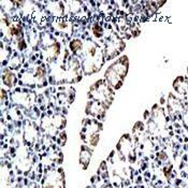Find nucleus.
<instances>
[{
	"instance_id": "1",
	"label": "nucleus",
	"mask_w": 188,
	"mask_h": 188,
	"mask_svg": "<svg viewBox=\"0 0 188 188\" xmlns=\"http://www.w3.org/2000/svg\"><path fill=\"white\" fill-rule=\"evenodd\" d=\"M129 70V58L124 55L107 68L104 73V80L114 90H117L123 86V82Z\"/></svg>"
},
{
	"instance_id": "2",
	"label": "nucleus",
	"mask_w": 188,
	"mask_h": 188,
	"mask_svg": "<svg viewBox=\"0 0 188 188\" xmlns=\"http://www.w3.org/2000/svg\"><path fill=\"white\" fill-rule=\"evenodd\" d=\"M88 97L96 101L101 102L109 109L114 99V89L107 84L105 80H99L90 86Z\"/></svg>"
},
{
	"instance_id": "3",
	"label": "nucleus",
	"mask_w": 188,
	"mask_h": 188,
	"mask_svg": "<svg viewBox=\"0 0 188 188\" xmlns=\"http://www.w3.org/2000/svg\"><path fill=\"white\" fill-rule=\"evenodd\" d=\"M107 107L103 105L101 102L96 101V100H90L87 102L85 107V113L87 115H90L98 119L99 121H104L105 113H107Z\"/></svg>"
},
{
	"instance_id": "4",
	"label": "nucleus",
	"mask_w": 188,
	"mask_h": 188,
	"mask_svg": "<svg viewBox=\"0 0 188 188\" xmlns=\"http://www.w3.org/2000/svg\"><path fill=\"white\" fill-rule=\"evenodd\" d=\"M44 3L46 4V10L48 11V15L51 14L54 17H59V19H64V16L67 15L64 1H47Z\"/></svg>"
},
{
	"instance_id": "5",
	"label": "nucleus",
	"mask_w": 188,
	"mask_h": 188,
	"mask_svg": "<svg viewBox=\"0 0 188 188\" xmlns=\"http://www.w3.org/2000/svg\"><path fill=\"white\" fill-rule=\"evenodd\" d=\"M2 83L3 86H5L8 89H12L14 86L17 84V76L16 74L13 72V71H11L10 69H2Z\"/></svg>"
},
{
	"instance_id": "6",
	"label": "nucleus",
	"mask_w": 188,
	"mask_h": 188,
	"mask_svg": "<svg viewBox=\"0 0 188 188\" xmlns=\"http://www.w3.org/2000/svg\"><path fill=\"white\" fill-rule=\"evenodd\" d=\"M91 154H93V150H91L88 146L82 145L81 154H80V164H82L83 170L87 169V167H88L89 164V160H90L91 158Z\"/></svg>"
},
{
	"instance_id": "7",
	"label": "nucleus",
	"mask_w": 188,
	"mask_h": 188,
	"mask_svg": "<svg viewBox=\"0 0 188 188\" xmlns=\"http://www.w3.org/2000/svg\"><path fill=\"white\" fill-rule=\"evenodd\" d=\"M84 48V42L78 38H73L69 42V50L72 52L73 56L80 57Z\"/></svg>"
},
{
	"instance_id": "8",
	"label": "nucleus",
	"mask_w": 188,
	"mask_h": 188,
	"mask_svg": "<svg viewBox=\"0 0 188 188\" xmlns=\"http://www.w3.org/2000/svg\"><path fill=\"white\" fill-rule=\"evenodd\" d=\"M52 123L55 127H56L57 130H64V127H66V124H67V121L64 118V115H61L60 113H56L52 115Z\"/></svg>"
},
{
	"instance_id": "9",
	"label": "nucleus",
	"mask_w": 188,
	"mask_h": 188,
	"mask_svg": "<svg viewBox=\"0 0 188 188\" xmlns=\"http://www.w3.org/2000/svg\"><path fill=\"white\" fill-rule=\"evenodd\" d=\"M91 36L96 40H101L104 37V29L99 23H94L91 27Z\"/></svg>"
},
{
	"instance_id": "10",
	"label": "nucleus",
	"mask_w": 188,
	"mask_h": 188,
	"mask_svg": "<svg viewBox=\"0 0 188 188\" xmlns=\"http://www.w3.org/2000/svg\"><path fill=\"white\" fill-rule=\"evenodd\" d=\"M99 133H93V134H88V135H86V140H85V143L88 144V146H91V147H95L98 145L99 143Z\"/></svg>"
},
{
	"instance_id": "11",
	"label": "nucleus",
	"mask_w": 188,
	"mask_h": 188,
	"mask_svg": "<svg viewBox=\"0 0 188 188\" xmlns=\"http://www.w3.org/2000/svg\"><path fill=\"white\" fill-rule=\"evenodd\" d=\"M66 141H67V134H66L64 131H62L61 134H60L58 138V143L61 145V146H64V145L66 144Z\"/></svg>"
},
{
	"instance_id": "12",
	"label": "nucleus",
	"mask_w": 188,
	"mask_h": 188,
	"mask_svg": "<svg viewBox=\"0 0 188 188\" xmlns=\"http://www.w3.org/2000/svg\"><path fill=\"white\" fill-rule=\"evenodd\" d=\"M8 50H9V53H12V51H11V48H10V46H8L7 45V52H8ZM3 54H4V43H3V41L2 42H1V56H2ZM7 57H8V59L9 60H10V58H11V56L10 55H7ZM3 59H4V57H3L2 59H1V60H3Z\"/></svg>"
},
{
	"instance_id": "13",
	"label": "nucleus",
	"mask_w": 188,
	"mask_h": 188,
	"mask_svg": "<svg viewBox=\"0 0 188 188\" xmlns=\"http://www.w3.org/2000/svg\"><path fill=\"white\" fill-rule=\"evenodd\" d=\"M171 170H172V166H168V167H164V173L168 178H170V173H171Z\"/></svg>"
},
{
	"instance_id": "14",
	"label": "nucleus",
	"mask_w": 188,
	"mask_h": 188,
	"mask_svg": "<svg viewBox=\"0 0 188 188\" xmlns=\"http://www.w3.org/2000/svg\"><path fill=\"white\" fill-rule=\"evenodd\" d=\"M157 157H158L159 160H166V159L168 158V156L166 155L164 152H160V153H158L157 154Z\"/></svg>"
},
{
	"instance_id": "15",
	"label": "nucleus",
	"mask_w": 188,
	"mask_h": 188,
	"mask_svg": "<svg viewBox=\"0 0 188 188\" xmlns=\"http://www.w3.org/2000/svg\"><path fill=\"white\" fill-rule=\"evenodd\" d=\"M147 117H148V112H147V111H146V112L144 113V118H145V119H146V118H147Z\"/></svg>"
},
{
	"instance_id": "16",
	"label": "nucleus",
	"mask_w": 188,
	"mask_h": 188,
	"mask_svg": "<svg viewBox=\"0 0 188 188\" xmlns=\"http://www.w3.org/2000/svg\"><path fill=\"white\" fill-rule=\"evenodd\" d=\"M187 72H188V68H187Z\"/></svg>"
}]
</instances>
